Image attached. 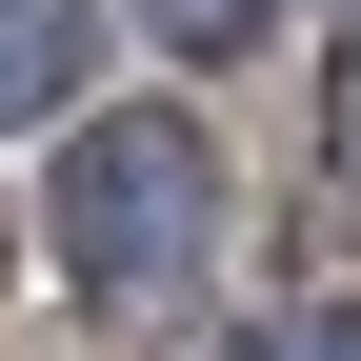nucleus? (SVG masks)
<instances>
[{"instance_id": "7ed1b4c3", "label": "nucleus", "mask_w": 361, "mask_h": 361, "mask_svg": "<svg viewBox=\"0 0 361 361\" xmlns=\"http://www.w3.org/2000/svg\"><path fill=\"white\" fill-rule=\"evenodd\" d=\"M161 20H180V40H241V20H261V0H161Z\"/></svg>"}, {"instance_id": "39448f33", "label": "nucleus", "mask_w": 361, "mask_h": 361, "mask_svg": "<svg viewBox=\"0 0 361 361\" xmlns=\"http://www.w3.org/2000/svg\"><path fill=\"white\" fill-rule=\"evenodd\" d=\"M341 161H361V80H341Z\"/></svg>"}, {"instance_id": "f03ea898", "label": "nucleus", "mask_w": 361, "mask_h": 361, "mask_svg": "<svg viewBox=\"0 0 361 361\" xmlns=\"http://www.w3.org/2000/svg\"><path fill=\"white\" fill-rule=\"evenodd\" d=\"M61 80H80V20H61V0H0V121L61 101Z\"/></svg>"}, {"instance_id": "f257e3e1", "label": "nucleus", "mask_w": 361, "mask_h": 361, "mask_svg": "<svg viewBox=\"0 0 361 361\" xmlns=\"http://www.w3.org/2000/svg\"><path fill=\"white\" fill-rule=\"evenodd\" d=\"M180 201H201V141H180V121H101V141L61 161L80 281H161V261H180Z\"/></svg>"}, {"instance_id": "20e7f679", "label": "nucleus", "mask_w": 361, "mask_h": 361, "mask_svg": "<svg viewBox=\"0 0 361 361\" xmlns=\"http://www.w3.org/2000/svg\"><path fill=\"white\" fill-rule=\"evenodd\" d=\"M281 361H361V322H322V341H281Z\"/></svg>"}]
</instances>
